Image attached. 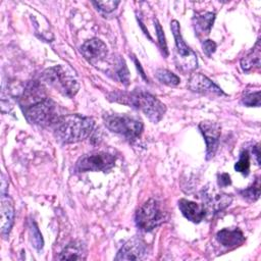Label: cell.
<instances>
[{
    "mask_svg": "<svg viewBox=\"0 0 261 261\" xmlns=\"http://www.w3.org/2000/svg\"><path fill=\"white\" fill-rule=\"evenodd\" d=\"M17 98L20 107L22 108V110H24L28 107L48 97L46 94V90L41 83L37 81H31L24 84L20 93L17 95Z\"/></svg>",
    "mask_w": 261,
    "mask_h": 261,
    "instance_id": "cell-9",
    "label": "cell"
},
{
    "mask_svg": "<svg viewBox=\"0 0 261 261\" xmlns=\"http://www.w3.org/2000/svg\"><path fill=\"white\" fill-rule=\"evenodd\" d=\"M188 88L192 92L201 94H214L223 95V91L214 84L209 77L202 73H193L188 82Z\"/></svg>",
    "mask_w": 261,
    "mask_h": 261,
    "instance_id": "cell-13",
    "label": "cell"
},
{
    "mask_svg": "<svg viewBox=\"0 0 261 261\" xmlns=\"http://www.w3.org/2000/svg\"><path fill=\"white\" fill-rule=\"evenodd\" d=\"M119 3V1H93V4L97 7V9L106 13L115 10Z\"/></svg>",
    "mask_w": 261,
    "mask_h": 261,
    "instance_id": "cell-27",
    "label": "cell"
},
{
    "mask_svg": "<svg viewBox=\"0 0 261 261\" xmlns=\"http://www.w3.org/2000/svg\"><path fill=\"white\" fill-rule=\"evenodd\" d=\"M1 234L7 237L12 228L14 222V204L13 200L6 194H1Z\"/></svg>",
    "mask_w": 261,
    "mask_h": 261,
    "instance_id": "cell-15",
    "label": "cell"
},
{
    "mask_svg": "<svg viewBox=\"0 0 261 261\" xmlns=\"http://www.w3.org/2000/svg\"><path fill=\"white\" fill-rule=\"evenodd\" d=\"M87 257L86 249L81 242L69 243L58 256L59 260H84Z\"/></svg>",
    "mask_w": 261,
    "mask_h": 261,
    "instance_id": "cell-20",
    "label": "cell"
},
{
    "mask_svg": "<svg viewBox=\"0 0 261 261\" xmlns=\"http://www.w3.org/2000/svg\"><path fill=\"white\" fill-rule=\"evenodd\" d=\"M239 193L242 197H244L245 199H247L249 201H256L260 196L259 179H256L255 182L251 187H249L247 189H244V190H240Z\"/></svg>",
    "mask_w": 261,
    "mask_h": 261,
    "instance_id": "cell-24",
    "label": "cell"
},
{
    "mask_svg": "<svg viewBox=\"0 0 261 261\" xmlns=\"http://www.w3.org/2000/svg\"><path fill=\"white\" fill-rule=\"evenodd\" d=\"M242 103L248 107H259L260 106V91L255 93H250L243 97Z\"/></svg>",
    "mask_w": 261,
    "mask_h": 261,
    "instance_id": "cell-28",
    "label": "cell"
},
{
    "mask_svg": "<svg viewBox=\"0 0 261 261\" xmlns=\"http://www.w3.org/2000/svg\"><path fill=\"white\" fill-rule=\"evenodd\" d=\"M23 114L30 123L41 126H53L61 116L58 105L49 98L28 107L23 110Z\"/></svg>",
    "mask_w": 261,
    "mask_h": 261,
    "instance_id": "cell-6",
    "label": "cell"
},
{
    "mask_svg": "<svg viewBox=\"0 0 261 261\" xmlns=\"http://www.w3.org/2000/svg\"><path fill=\"white\" fill-rule=\"evenodd\" d=\"M115 164V156L103 152H91L81 156L74 166V169L79 172L86 171H108Z\"/></svg>",
    "mask_w": 261,
    "mask_h": 261,
    "instance_id": "cell-8",
    "label": "cell"
},
{
    "mask_svg": "<svg viewBox=\"0 0 261 261\" xmlns=\"http://www.w3.org/2000/svg\"><path fill=\"white\" fill-rule=\"evenodd\" d=\"M253 155H255V158H256V162L257 164H260V159H259V156H260V152H259V145L257 144L256 146L253 147Z\"/></svg>",
    "mask_w": 261,
    "mask_h": 261,
    "instance_id": "cell-31",
    "label": "cell"
},
{
    "mask_svg": "<svg viewBox=\"0 0 261 261\" xmlns=\"http://www.w3.org/2000/svg\"><path fill=\"white\" fill-rule=\"evenodd\" d=\"M241 67L246 72L260 68V40L259 39L257 40L255 46L247 54H245L242 57Z\"/></svg>",
    "mask_w": 261,
    "mask_h": 261,
    "instance_id": "cell-19",
    "label": "cell"
},
{
    "mask_svg": "<svg viewBox=\"0 0 261 261\" xmlns=\"http://www.w3.org/2000/svg\"><path fill=\"white\" fill-rule=\"evenodd\" d=\"M234 169L242 173L243 175L247 176L250 171V155L247 150H243L240 154V158L234 164Z\"/></svg>",
    "mask_w": 261,
    "mask_h": 261,
    "instance_id": "cell-23",
    "label": "cell"
},
{
    "mask_svg": "<svg viewBox=\"0 0 261 261\" xmlns=\"http://www.w3.org/2000/svg\"><path fill=\"white\" fill-rule=\"evenodd\" d=\"M216 46H217V45H216V43H215L214 41H212V40H205V41L203 42L202 48H203L204 53H205L208 57H210V56L215 52Z\"/></svg>",
    "mask_w": 261,
    "mask_h": 261,
    "instance_id": "cell-29",
    "label": "cell"
},
{
    "mask_svg": "<svg viewBox=\"0 0 261 261\" xmlns=\"http://www.w3.org/2000/svg\"><path fill=\"white\" fill-rule=\"evenodd\" d=\"M178 208L181 214L188 220L194 223H199L200 221H202L207 213V209L205 208L204 205L198 204L187 199H180L178 201Z\"/></svg>",
    "mask_w": 261,
    "mask_h": 261,
    "instance_id": "cell-16",
    "label": "cell"
},
{
    "mask_svg": "<svg viewBox=\"0 0 261 261\" xmlns=\"http://www.w3.org/2000/svg\"><path fill=\"white\" fill-rule=\"evenodd\" d=\"M231 184L230 176L227 173H221L218 175V186L219 187H227Z\"/></svg>",
    "mask_w": 261,
    "mask_h": 261,
    "instance_id": "cell-30",
    "label": "cell"
},
{
    "mask_svg": "<svg viewBox=\"0 0 261 261\" xmlns=\"http://www.w3.org/2000/svg\"><path fill=\"white\" fill-rule=\"evenodd\" d=\"M203 201L207 210L219 212L229 206L232 201V197L225 193L216 192L214 189H206L203 191Z\"/></svg>",
    "mask_w": 261,
    "mask_h": 261,
    "instance_id": "cell-14",
    "label": "cell"
},
{
    "mask_svg": "<svg viewBox=\"0 0 261 261\" xmlns=\"http://www.w3.org/2000/svg\"><path fill=\"white\" fill-rule=\"evenodd\" d=\"M109 99L141 110L153 123L159 122L166 112L165 104L154 95L143 90L136 89L132 92H112L109 95Z\"/></svg>",
    "mask_w": 261,
    "mask_h": 261,
    "instance_id": "cell-1",
    "label": "cell"
},
{
    "mask_svg": "<svg viewBox=\"0 0 261 261\" xmlns=\"http://www.w3.org/2000/svg\"><path fill=\"white\" fill-rule=\"evenodd\" d=\"M30 233H31V239H32V243H33L34 247L37 250H41L43 248L44 241H43L42 234L38 228V225L34 221L31 222V224H30Z\"/></svg>",
    "mask_w": 261,
    "mask_h": 261,
    "instance_id": "cell-26",
    "label": "cell"
},
{
    "mask_svg": "<svg viewBox=\"0 0 261 261\" xmlns=\"http://www.w3.org/2000/svg\"><path fill=\"white\" fill-rule=\"evenodd\" d=\"M199 129L202 133L206 142V159L209 160L214 157L221 134L220 125L215 121L205 120L199 123Z\"/></svg>",
    "mask_w": 261,
    "mask_h": 261,
    "instance_id": "cell-10",
    "label": "cell"
},
{
    "mask_svg": "<svg viewBox=\"0 0 261 261\" xmlns=\"http://www.w3.org/2000/svg\"><path fill=\"white\" fill-rule=\"evenodd\" d=\"M215 19L214 12H205L202 14H196L193 18L195 33L198 38L208 36Z\"/></svg>",
    "mask_w": 261,
    "mask_h": 261,
    "instance_id": "cell-18",
    "label": "cell"
},
{
    "mask_svg": "<svg viewBox=\"0 0 261 261\" xmlns=\"http://www.w3.org/2000/svg\"><path fill=\"white\" fill-rule=\"evenodd\" d=\"M114 73L121 84H123L124 86H127L129 84L128 69L126 67L125 61L120 57H118L114 62Z\"/></svg>",
    "mask_w": 261,
    "mask_h": 261,
    "instance_id": "cell-22",
    "label": "cell"
},
{
    "mask_svg": "<svg viewBox=\"0 0 261 261\" xmlns=\"http://www.w3.org/2000/svg\"><path fill=\"white\" fill-rule=\"evenodd\" d=\"M93 118L81 114L61 115L53 124V133L57 141L71 144L87 139L93 132Z\"/></svg>",
    "mask_w": 261,
    "mask_h": 261,
    "instance_id": "cell-2",
    "label": "cell"
},
{
    "mask_svg": "<svg viewBox=\"0 0 261 261\" xmlns=\"http://www.w3.org/2000/svg\"><path fill=\"white\" fill-rule=\"evenodd\" d=\"M155 75L160 83L166 86L173 87V86H177L180 83L179 77L175 73L165 68H158L155 72Z\"/></svg>",
    "mask_w": 261,
    "mask_h": 261,
    "instance_id": "cell-21",
    "label": "cell"
},
{
    "mask_svg": "<svg viewBox=\"0 0 261 261\" xmlns=\"http://www.w3.org/2000/svg\"><path fill=\"white\" fill-rule=\"evenodd\" d=\"M81 53L90 63L97 64L107 57L108 48L102 40L92 38L81 46Z\"/></svg>",
    "mask_w": 261,
    "mask_h": 261,
    "instance_id": "cell-12",
    "label": "cell"
},
{
    "mask_svg": "<svg viewBox=\"0 0 261 261\" xmlns=\"http://www.w3.org/2000/svg\"><path fill=\"white\" fill-rule=\"evenodd\" d=\"M42 80L67 98H73L80 89L76 79L61 65L45 69L42 73Z\"/></svg>",
    "mask_w": 261,
    "mask_h": 261,
    "instance_id": "cell-3",
    "label": "cell"
},
{
    "mask_svg": "<svg viewBox=\"0 0 261 261\" xmlns=\"http://www.w3.org/2000/svg\"><path fill=\"white\" fill-rule=\"evenodd\" d=\"M148 253L147 244L139 237H134L120 248L115 260H141Z\"/></svg>",
    "mask_w": 261,
    "mask_h": 261,
    "instance_id": "cell-11",
    "label": "cell"
},
{
    "mask_svg": "<svg viewBox=\"0 0 261 261\" xmlns=\"http://www.w3.org/2000/svg\"><path fill=\"white\" fill-rule=\"evenodd\" d=\"M217 242L225 248L232 249L245 242V237L240 228H223L216 233Z\"/></svg>",
    "mask_w": 261,
    "mask_h": 261,
    "instance_id": "cell-17",
    "label": "cell"
},
{
    "mask_svg": "<svg viewBox=\"0 0 261 261\" xmlns=\"http://www.w3.org/2000/svg\"><path fill=\"white\" fill-rule=\"evenodd\" d=\"M104 123L109 130L121 135L129 141L137 140L144 128V124L139 118L127 114H107L104 116Z\"/></svg>",
    "mask_w": 261,
    "mask_h": 261,
    "instance_id": "cell-5",
    "label": "cell"
},
{
    "mask_svg": "<svg viewBox=\"0 0 261 261\" xmlns=\"http://www.w3.org/2000/svg\"><path fill=\"white\" fill-rule=\"evenodd\" d=\"M170 29L175 41V64L182 72H191L198 66L196 53L186 44L180 34L179 22L175 19L171 20Z\"/></svg>",
    "mask_w": 261,
    "mask_h": 261,
    "instance_id": "cell-7",
    "label": "cell"
},
{
    "mask_svg": "<svg viewBox=\"0 0 261 261\" xmlns=\"http://www.w3.org/2000/svg\"><path fill=\"white\" fill-rule=\"evenodd\" d=\"M167 217V211L162 204L158 200L151 198L137 210L135 221L139 229L151 231L166 221Z\"/></svg>",
    "mask_w": 261,
    "mask_h": 261,
    "instance_id": "cell-4",
    "label": "cell"
},
{
    "mask_svg": "<svg viewBox=\"0 0 261 261\" xmlns=\"http://www.w3.org/2000/svg\"><path fill=\"white\" fill-rule=\"evenodd\" d=\"M154 24H155V31H156V35H157V38H158V43H159V47L161 49V52H162L164 57H167L168 56V49H167V43H166L164 31H163L161 24L159 23V21L156 17L154 18Z\"/></svg>",
    "mask_w": 261,
    "mask_h": 261,
    "instance_id": "cell-25",
    "label": "cell"
}]
</instances>
